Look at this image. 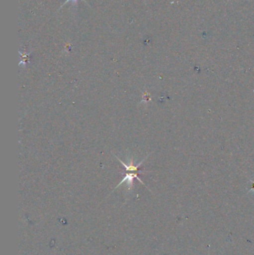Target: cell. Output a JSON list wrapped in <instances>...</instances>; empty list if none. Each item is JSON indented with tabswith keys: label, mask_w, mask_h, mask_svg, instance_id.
Returning a JSON list of instances; mask_svg holds the SVG:
<instances>
[{
	"label": "cell",
	"mask_w": 254,
	"mask_h": 255,
	"mask_svg": "<svg viewBox=\"0 0 254 255\" xmlns=\"http://www.w3.org/2000/svg\"><path fill=\"white\" fill-rule=\"evenodd\" d=\"M83 1H85V0H83ZM69 1H71V2L73 3V4H76V3L77 2L78 0H67V1H65V3H64V4L69 2Z\"/></svg>",
	"instance_id": "cell-2"
},
{
	"label": "cell",
	"mask_w": 254,
	"mask_h": 255,
	"mask_svg": "<svg viewBox=\"0 0 254 255\" xmlns=\"http://www.w3.org/2000/svg\"><path fill=\"white\" fill-rule=\"evenodd\" d=\"M149 155H148L144 160H142L140 163H139L138 164L134 165V163H132V161L130 162L129 165L126 164V163H124L121 159H119V157H116V158L121 162L122 165H123L124 167H125V177H124L123 180L116 186V189L118 188L121 184H123V183L127 182L128 183V186L129 187H131L132 185L133 182H134V178H137L139 181H140L141 184H144V183L141 181L140 178H139V173H143V171H140V169H139L140 166H141L142 163L144 162V160L149 157Z\"/></svg>",
	"instance_id": "cell-1"
}]
</instances>
